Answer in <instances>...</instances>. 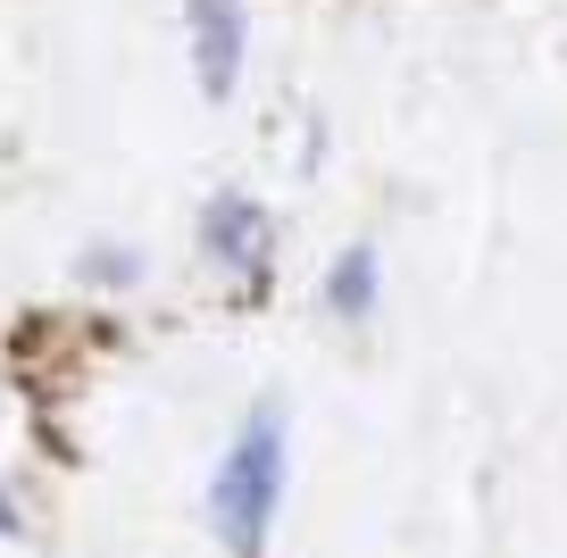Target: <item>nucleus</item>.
<instances>
[{
    "instance_id": "obj_1",
    "label": "nucleus",
    "mask_w": 567,
    "mask_h": 558,
    "mask_svg": "<svg viewBox=\"0 0 567 558\" xmlns=\"http://www.w3.org/2000/svg\"><path fill=\"white\" fill-rule=\"evenodd\" d=\"M284 484H292V434H284V409L259 401L243 417V434L226 442L209 475V525L234 558H267V534H276Z\"/></svg>"
},
{
    "instance_id": "obj_2",
    "label": "nucleus",
    "mask_w": 567,
    "mask_h": 558,
    "mask_svg": "<svg viewBox=\"0 0 567 558\" xmlns=\"http://www.w3.org/2000/svg\"><path fill=\"white\" fill-rule=\"evenodd\" d=\"M200 259L217 276H234L243 292H267V276H276V217L250 193H217L200 209Z\"/></svg>"
},
{
    "instance_id": "obj_3",
    "label": "nucleus",
    "mask_w": 567,
    "mask_h": 558,
    "mask_svg": "<svg viewBox=\"0 0 567 558\" xmlns=\"http://www.w3.org/2000/svg\"><path fill=\"white\" fill-rule=\"evenodd\" d=\"M184 42H193V75L209 101L243 84L250 59V0H184Z\"/></svg>"
},
{
    "instance_id": "obj_4",
    "label": "nucleus",
    "mask_w": 567,
    "mask_h": 558,
    "mask_svg": "<svg viewBox=\"0 0 567 558\" xmlns=\"http://www.w3.org/2000/svg\"><path fill=\"white\" fill-rule=\"evenodd\" d=\"M375 292H384V259L375 250H342L326 267V317H342V326H359L375 309Z\"/></svg>"
},
{
    "instance_id": "obj_5",
    "label": "nucleus",
    "mask_w": 567,
    "mask_h": 558,
    "mask_svg": "<svg viewBox=\"0 0 567 558\" xmlns=\"http://www.w3.org/2000/svg\"><path fill=\"white\" fill-rule=\"evenodd\" d=\"M84 276L117 292V283H134V250H125V242H101V250H84Z\"/></svg>"
}]
</instances>
